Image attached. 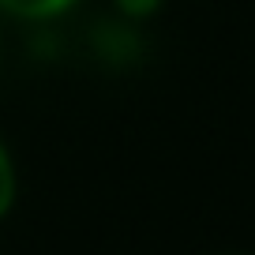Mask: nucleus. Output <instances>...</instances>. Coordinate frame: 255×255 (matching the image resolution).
Wrapping results in <instances>:
<instances>
[{
    "label": "nucleus",
    "mask_w": 255,
    "mask_h": 255,
    "mask_svg": "<svg viewBox=\"0 0 255 255\" xmlns=\"http://www.w3.org/2000/svg\"><path fill=\"white\" fill-rule=\"evenodd\" d=\"M75 4L79 0H0V11L23 23H49V19L68 15Z\"/></svg>",
    "instance_id": "obj_1"
},
{
    "label": "nucleus",
    "mask_w": 255,
    "mask_h": 255,
    "mask_svg": "<svg viewBox=\"0 0 255 255\" xmlns=\"http://www.w3.org/2000/svg\"><path fill=\"white\" fill-rule=\"evenodd\" d=\"M15 199H19V173H15V161H11L8 146L0 143V222L11 214Z\"/></svg>",
    "instance_id": "obj_2"
},
{
    "label": "nucleus",
    "mask_w": 255,
    "mask_h": 255,
    "mask_svg": "<svg viewBox=\"0 0 255 255\" xmlns=\"http://www.w3.org/2000/svg\"><path fill=\"white\" fill-rule=\"evenodd\" d=\"M161 4H165V0H113V8H117V15L124 19V23H143V19L158 15Z\"/></svg>",
    "instance_id": "obj_3"
}]
</instances>
